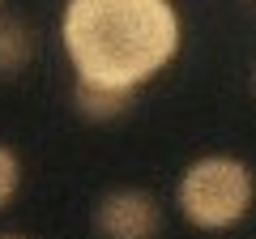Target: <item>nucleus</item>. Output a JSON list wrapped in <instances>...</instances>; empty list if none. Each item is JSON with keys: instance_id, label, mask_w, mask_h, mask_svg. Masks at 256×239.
Wrapping results in <instances>:
<instances>
[{"instance_id": "obj_2", "label": "nucleus", "mask_w": 256, "mask_h": 239, "mask_svg": "<svg viewBox=\"0 0 256 239\" xmlns=\"http://www.w3.org/2000/svg\"><path fill=\"white\" fill-rule=\"evenodd\" d=\"M175 205L196 230H235L256 205V175L235 154H205L184 166Z\"/></svg>"}, {"instance_id": "obj_5", "label": "nucleus", "mask_w": 256, "mask_h": 239, "mask_svg": "<svg viewBox=\"0 0 256 239\" xmlns=\"http://www.w3.org/2000/svg\"><path fill=\"white\" fill-rule=\"evenodd\" d=\"M34 60V34L26 22L0 18V77H18Z\"/></svg>"}, {"instance_id": "obj_6", "label": "nucleus", "mask_w": 256, "mask_h": 239, "mask_svg": "<svg viewBox=\"0 0 256 239\" xmlns=\"http://www.w3.org/2000/svg\"><path fill=\"white\" fill-rule=\"evenodd\" d=\"M18 188H22V158L9 146H0V210L18 196Z\"/></svg>"}, {"instance_id": "obj_1", "label": "nucleus", "mask_w": 256, "mask_h": 239, "mask_svg": "<svg viewBox=\"0 0 256 239\" xmlns=\"http://www.w3.org/2000/svg\"><path fill=\"white\" fill-rule=\"evenodd\" d=\"M171 0H64L60 43L77 77L141 90L180 52Z\"/></svg>"}, {"instance_id": "obj_3", "label": "nucleus", "mask_w": 256, "mask_h": 239, "mask_svg": "<svg viewBox=\"0 0 256 239\" xmlns=\"http://www.w3.org/2000/svg\"><path fill=\"white\" fill-rule=\"evenodd\" d=\"M98 239H158L162 235V205L146 188H111L94 205Z\"/></svg>"}, {"instance_id": "obj_7", "label": "nucleus", "mask_w": 256, "mask_h": 239, "mask_svg": "<svg viewBox=\"0 0 256 239\" xmlns=\"http://www.w3.org/2000/svg\"><path fill=\"white\" fill-rule=\"evenodd\" d=\"M0 239H26V235H0Z\"/></svg>"}, {"instance_id": "obj_9", "label": "nucleus", "mask_w": 256, "mask_h": 239, "mask_svg": "<svg viewBox=\"0 0 256 239\" xmlns=\"http://www.w3.org/2000/svg\"><path fill=\"white\" fill-rule=\"evenodd\" d=\"M0 4H4V0H0Z\"/></svg>"}, {"instance_id": "obj_4", "label": "nucleus", "mask_w": 256, "mask_h": 239, "mask_svg": "<svg viewBox=\"0 0 256 239\" xmlns=\"http://www.w3.org/2000/svg\"><path fill=\"white\" fill-rule=\"evenodd\" d=\"M132 94H137V90L107 86V82H86V77H77V86H73V102H77V111H82L86 120H94V124L124 116V111L132 107Z\"/></svg>"}, {"instance_id": "obj_8", "label": "nucleus", "mask_w": 256, "mask_h": 239, "mask_svg": "<svg viewBox=\"0 0 256 239\" xmlns=\"http://www.w3.org/2000/svg\"><path fill=\"white\" fill-rule=\"evenodd\" d=\"M252 90H256V73H252Z\"/></svg>"}]
</instances>
